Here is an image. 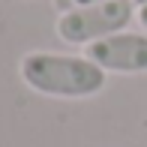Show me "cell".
<instances>
[{
  "label": "cell",
  "mask_w": 147,
  "mask_h": 147,
  "mask_svg": "<svg viewBox=\"0 0 147 147\" xmlns=\"http://www.w3.org/2000/svg\"><path fill=\"white\" fill-rule=\"evenodd\" d=\"M21 81L30 90L54 99H87L105 87L108 72L99 69L84 54H57V51H27L18 63Z\"/></svg>",
  "instance_id": "6da1fadb"
},
{
  "label": "cell",
  "mask_w": 147,
  "mask_h": 147,
  "mask_svg": "<svg viewBox=\"0 0 147 147\" xmlns=\"http://www.w3.org/2000/svg\"><path fill=\"white\" fill-rule=\"evenodd\" d=\"M135 12H138V6L132 0H105V3L60 12L54 30L69 45H90V42L111 36V33L126 30L129 21L135 18Z\"/></svg>",
  "instance_id": "7a4b0ae2"
},
{
  "label": "cell",
  "mask_w": 147,
  "mask_h": 147,
  "mask_svg": "<svg viewBox=\"0 0 147 147\" xmlns=\"http://www.w3.org/2000/svg\"><path fill=\"white\" fill-rule=\"evenodd\" d=\"M84 57H90L99 69L114 75H141L147 72V33H111L99 42L84 45Z\"/></svg>",
  "instance_id": "3957f363"
},
{
  "label": "cell",
  "mask_w": 147,
  "mask_h": 147,
  "mask_svg": "<svg viewBox=\"0 0 147 147\" xmlns=\"http://www.w3.org/2000/svg\"><path fill=\"white\" fill-rule=\"evenodd\" d=\"M93 3H105V0H54V6H57L60 12L78 9V6H93Z\"/></svg>",
  "instance_id": "277c9868"
},
{
  "label": "cell",
  "mask_w": 147,
  "mask_h": 147,
  "mask_svg": "<svg viewBox=\"0 0 147 147\" xmlns=\"http://www.w3.org/2000/svg\"><path fill=\"white\" fill-rule=\"evenodd\" d=\"M135 18H138V24H141V27H144V33H147V3H144V6H138Z\"/></svg>",
  "instance_id": "5b68a950"
},
{
  "label": "cell",
  "mask_w": 147,
  "mask_h": 147,
  "mask_svg": "<svg viewBox=\"0 0 147 147\" xmlns=\"http://www.w3.org/2000/svg\"><path fill=\"white\" fill-rule=\"evenodd\" d=\"M132 3H135V6H144V3H147V0H132Z\"/></svg>",
  "instance_id": "8992f818"
}]
</instances>
